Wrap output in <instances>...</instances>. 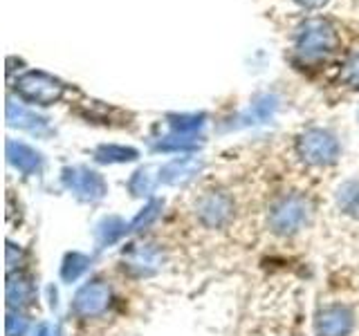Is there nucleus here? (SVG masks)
<instances>
[{
	"label": "nucleus",
	"instance_id": "f257e3e1",
	"mask_svg": "<svg viewBox=\"0 0 359 336\" xmlns=\"http://www.w3.org/2000/svg\"><path fill=\"white\" fill-rule=\"evenodd\" d=\"M337 45H339V36L332 22L323 18H308L297 29L294 54L303 63H321L334 54Z\"/></svg>",
	"mask_w": 359,
	"mask_h": 336
},
{
	"label": "nucleus",
	"instance_id": "f03ea898",
	"mask_svg": "<svg viewBox=\"0 0 359 336\" xmlns=\"http://www.w3.org/2000/svg\"><path fill=\"white\" fill-rule=\"evenodd\" d=\"M310 211L312 206L308 197H303L301 193H290L278 197L272 204L267 216V224L272 233L287 238V235H294L297 231L306 227L310 220Z\"/></svg>",
	"mask_w": 359,
	"mask_h": 336
},
{
	"label": "nucleus",
	"instance_id": "7ed1b4c3",
	"mask_svg": "<svg viewBox=\"0 0 359 336\" xmlns=\"http://www.w3.org/2000/svg\"><path fill=\"white\" fill-rule=\"evenodd\" d=\"M16 92L22 101H27V104L52 106V104H59L63 99L65 85L52 74H45L41 70H29L16 78Z\"/></svg>",
	"mask_w": 359,
	"mask_h": 336
},
{
	"label": "nucleus",
	"instance_id": "20e7f679",
	"mask_svg": "<svg viewBox=\"0 0 359 336\" xmlns=\"http://www.w3.org/2000/svg\"><path fill=\"white\" fill-rule=\"evenodd\" d=\"M297 153L310 166H330L339 157L341 146L332 132L321 128H310L297 139Z\"/></svg>",
	"mask_w": 359,
	"mask_h": 336
},
{
	"label": "nucleus",
	"instance_id": "39448f33",
	"mask_svg": "<svg viewBox=\"0 0 359 336\" xmlns=\"http://www.w3.org/2000/svg\"><path fill=\"white\" fill-rule=\"evenodd\" d=\"M196 216L207 229H220L233 216V200L222 190H207L196 202Z\"/></svg>",
	"mask_w": 359,
	"mask_h": 336
},
{
	"label": "nucleus",
	"instance_id": "423d86ee",
	"mask_svg": "<svg viewBox=\"0 0 359 336\" xmlns=\"http://www.w3.org/2000/svg\"><path fill=\"white\" fill-rule=\"evenodd\" d=\"M110 285L104 280H93L76 291L72 300V312L79 318H97L110 305Z\"/></svg>",
	"mask_w": 359,
	"mask_h": 336
},
{
	"label": "nucleus",
	"instance_id": "0eeeda50",
	"mask_svg": "<svg viewBox=\"0 0 359 336\" xmlns=\"http://www.w3.org/2000/svg\"><path fill=\"white\" fill-rule=\"evenodd\" d=\"M63 184L86 202H97L106 195V182L99 173L90 168H65L63 171Z\"/></svg>",
	"mask_w": 359,
	"mask_h": 336
},
{
	"label": "nucleus",
	"instance_id": "6e6552de",
	"mask_svg": "<svg viewBox=\"0 0 359 336\" xmlns=\"http://www.w3.org/2000/svg\"><path fill=\"white\" fill-rule=\"evenodd\" d=\"M355 328V314L346 305H328L319 309L314 318L317 336H351Z\"/></svg>",
	"mask_w": 359,
	"mask_h": 336
},
{
	"label": "nucleus",
	"instance_id": "1a4fd4ad",
	"mask_svg": "<svg viewBox=\"0 0 359 336\" xmlns=\"http://www.w3.org/2000/svg\"><path fill=\"white\" fill-rule=\"evenodd\" d=\"M200 171H202V160H198V157H191V155L175 157V160H171L166 166L160 168V182L180 184L198 175Z\"/></svg>",
	"mask_w": 359,
	"mask_h": 336
},
{
	"label": "nucleus",
	"instance_id": "9d476101",
	"mask_svg": "<svg viewBox=\"0 0 359 336\" xmlns=\"http://www.w3.org/2000/svg\"><path fill=\"white\" fill-rule=\"evenodd\" d=\"M7 160L9 164H14L22 175H34L41 171L43 166V157L41 153H36L32 146L22 144V141H7Z\"/></svg>",
	"mask_w": 359,
	"mask_h": 336
},
{
	"label": "nucleus",
	"instance_id": "9b49d317",
	"mask_svg": "<svg viewBox=\"0 0 359 336\" xmlns=\"http://www.w3.org/2000/svg\"><path fill=\"white\" fill-rule=\"evenodd\" d=\"M32 296H34V289H32L29 280H25L22 276H16V274H9V280H7V305H9V309L25 307L32 300Z\"/></svg>",
	"mask_w": 359,
	"mask_h": 336
},
{
	"label": "nucleus",
	"instance_id": "f8f14e48",
	"mask_svg": "<svg viewBox=\"0 0 359 336\" xmlns=\"http://www.w3.org/2000/svg\"><path fill=\"white\" fill-rule=\"evenodd\" d=\"M7 121H9V126L27 128V130H39V128L45 126V123H48L43 117L34 115L32 110L14 104V101H9V104H7Z\"/></svg>",
	"mask_w": 359,
	"mask_h": 336
},
{
	"label": "nucleus",
	"instance_id": "ddd939ff",
	"mask_svg": "<svg viewBox=\"0 0 359 336\" xmlns=\"http://www.w3.org/2000/svg\"><path fill=\"white\" fill-rule=\"evenodd\" d=\"M140 153L135 148H126V146H115V144H104L95 150V160L101 164H121V162H133L137 160Z\"/></svg>",
	"mask_w": 359,
	"mask_h": 336
},
{
	"label": "nucleus",
	"instance_id": "4468645a",
	"mask_svg": "<svg viewBox=\"0 0 359 336\" xmlns=\"http://www.w3.org/2000/svg\"><path fill=\"white\" fill-rule=\"evenodd\" d=\"M337 204L348 216H359V179L346 182L337 193Z\"/></svg>",
	"mask_w": 359,
	"mask_h": 336
},
{
	"label": "nucleus",
	"instance_id": "2eb2a0df",
	"mask_svg": "<svg viewBox=\"0 0 359 336\" xmlns=\"http://www.w3.org/2000/svg\"><path fill=\"white\" fill-rule=\"evenodd\" d=\"M128 265L135 267L142 274H149V272H153L157 265H160V253H157L155 249H151V246H140V249L130 251Z\"/></svg>",
	"mask_w": 359,
	"mask_h": 336
},
{
	"label": "nucleus",
	"instance_id": "dca6fc26",
	"mask_svg": "<svg viewBox=\"0 0 359 336\" xmlns=\"http://www.w3.org/2000/svg\"><path fill=\"white\" fill-rule=\"evenodd\" d=\"M198 139L196 134H168L162 141L155 144V150H164V153H177V150H194L198 148Z\"/></svg>",
	"mask_w": 359,
	"mask_h": 336
},
{
	"label": "nucleus",
	"instance_id": "f3484780",
	"mask_svg": "<svg viewBox=\"0 0 359 336\" xmlns=\"http://www.w3.org/2000/svg\"><path fill=\"white\" fill-rule=\"evenodd\" d=\"M153 188H155V177L151 175V168H140L137 173H133L128 182V190L133 195H149Z\"/></svg>",
	"mask_w": 359,
	"mask_h": 336
},
{
	"label": "nucleus",
	"instance_id": "a211bd4d",
	"mask_svg": "<svg viewBox=\"0 0 359 336\" xmlns=\"http://www.w3.org/2000/svg\"><path fill=\"white\" fill-rule=\"evenodd\" d=\"M171 119V128L173 132L177 134H196L200 128H202V115H173V117H168Z\"/></svg>",
	"mask_w": 359,
	"mask_h": 336
},
{
	"label": "nucleus",
	"instance_id": "6ab92c4d",
	"mask_svg": "<svg viewBox=\"0 0 359 336\" xmlns=\"http://www.w3.org/2000/svg\"><path fill=\"white\" fill-rule=\"evenodd\" d=\"M341 81L351 88H359V50L348 54V59L341 67Z\"/></svg>",
	"mask_w": 359,
	"mask_h": 336
},
{
	"label": "nucleus",
	"instance_id": "aec40b11",
	"mask_svg": "<svg viewBox=\"0 0 359 336\" xmlns=\"http://www.w3.org/2000/svg\"><path fill=\"white\" fill-rule=\"evenodd\" d=\"M160 209H162V202H160V200H151L149 204H146V206L142 209L140 216L133 220L130 229H133V231L146 229V227H149V224L157 218V213H160Z\"/></svg>",
	"mask_w": 359,
	"mask_h": 336
},
{
	"label": "nucleus",
	"instance_id": "412c9836",
	"mask_svg": "<svg viewBox=\"0 0 359 336\" xmlns=\"http://www.w3.org/2000/svg\"><path fill=\"white\" fill-rule=\"evenodd\" d=\"M88 267V258L81 255V253H72L65 258V265H63V280H74L79 278V274L83 272V269Z\"/></svg>",
	"mask_w": 359,
	"mask_h": 336
},
{
	"label": "nucleus",
	"instance_id": "4be33fe9",
	"mask_svg": "<svg viewBox=\"0 0 359 336\" xmlns=\"http://www.w3.org/2000/svg\"><path fill=\"white\" fill-rule=\"evenodd\" d=\"M5 332H7V336H25V332H27V318L22 316L18 309H9Z\"/></svg>",
	"mask_w": 359,
	"mask_h": 336
},
{
	"label": "nucleus",
	"instance_id": "5701e85b",
	"mask_svg": "<svg viewBox=\"0 0 359 336\" xmlns=\"http://www.w3.org/2000/svg\"><path fill=\"white\" fill-rule=\"evenodd\" d=\"M299 5H303V7H310V9H314V7H323L328 0H297Z\"/></svg>",
	"mask_w": 359,
	"mask_h": 336
},
{
	"label": "nucleus",
	"instance_id": "b1692460",
	"mask_svg": "<svg viewBox=\"0 0 359 336\" xmlns=\"http://www.w3.org/2000/svg\"><path fill=\"white\" fill-rule=\"evenodd\" d=\"M36 336H50V328H48V325H41L39 332H36Z\"/></svg>",
	"mask_w": 359,
	"mask_h": 336
}]
</instances>
